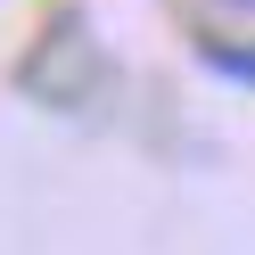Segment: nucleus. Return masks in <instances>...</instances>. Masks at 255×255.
Returning <instances> with one entry per match:
<instances>
[{
  "mask_svg": "<svg viewBox=\"0 0 255 255\" xmlns=\"http://www.w3.org/2000/svg\"><path fill=\"white\" fill-rule=\"evenodd\" d=\"M198 58L214 74H231V83H255V50H231V41H214V33H198Z\"/></svg>",
  "mask_w": 255,
  "mask_h": 255,
  "instance_id": "nucleus-1",
  "label": "nucleus"
},
{
  "mask_svg": "<svg viewBox=\"0 0 255 255\" xmlns=\"http://www.w3.org/2000/svg\"><path fill=\"white\" fill-rule=\"evenodd\" d=\"M231 8H247V17H255V0H231Z\"/></svg>",
  "mask_w": 255,
  "mask_h": 255,
  "instance_id": "nucleus-2",
  "label": "nucleus"
}]
</instances>
